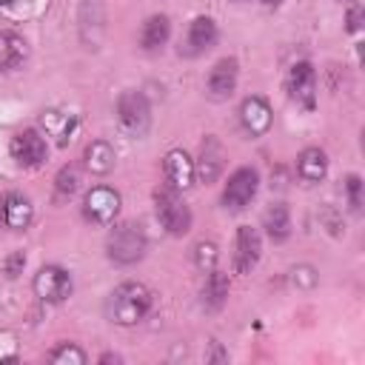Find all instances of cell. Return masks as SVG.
I'll return each instance as SVG.
<instances>
[{"label":"cell","instance_id":"obj_1","mask_svg":"<svg viewBox=\"0 0 365 365\" xmlns=\"http://www.w3.org/2000/svg\"><path fill=\"white\" fill-rule=\"evenodd\" d=\"M151 305H154L151 288L143 285V282H137V279H128V282H120L108 294V299H106V317H108V322L128 328V325L143 322L148 317Z\"/></svg>","mask_w":365,"mask_h":365},{"label":"cell","instance_id":"obj_2","mask_svg":"<svg viewBox=\"0 0 365 365\" xmlns=\"http://www.w3.org/2000/svg\"><path fill=\"white\" fill-rule=\"evenodd\" d=\"M148 240L137 222H120L106 237V254L114 265H134L145 257Z\"/></svg>","mask_w":365,"mask_h":365},{"label":"cell","instance_id":"obj_3","mask_svg":"<svg viewBox=\"0 0 365 365\" xmlns=\"http://www.w3.org/2000/svg\"><path fill=\"white\" fill-rule=\"evenodd\" d=\"M154 211H157L160 225L171 237L188 234V228H191V208L182 202L180 191H174L171 185L168 188H157L154 191Z\"/></svg>","mask_w":365,"mask_h":365},{"label":"cell","instance_id":"obj_4","mask_svg":"<svg viewBox=\"0 0 365 365\" xmlns=\"http://www.w3.org/2000/svg\"><path fill=\"white\" fill-rule=\"evenodd\" d=\"M117 120L120 128L131 137H143L151 125V106L145 100V94L140 91H123L117 97Z\"/></svg>","mask_w":365,"mask_h":365},{"label":"cell","instance_id":"obj_5","mask_svg":"<svg viewBox=\"0 0 365 365\" xmlns=\"http://www.w3.org/2000/svg\"><path fill=\"white\" fill-rule=\"evenodd\" d=\"M31 288H34L37 299L57 305V302H63V299L71 297L74 282H71V274H68L66 268H60V265H43V268L34 274Z\"/></svg>","mask_w":365,"mask_h":365},{"label":"cell","instance_id":"obj_6","mask_svg":"<svg viewBox=\"0 0 365 365\" xmlns=\"http://www.w3.org/2000/svg\"><path fill=\"white\" fill-rule=\"evenodd\" d=\"M257 188H259V174H257V168L242 165V168H237V171L228 177L225 188H222V205H225L228 211H242V208L257 197Z\"/></svg>","mask_w":365,"mask_h":365},{"label":"cell","instance_id":"obj_7","mask_svg":"<svg viewBox=\"0 0 365 365\" xmlns=\"http://www.w3.org/2000/svg\"><path fill=\"white\" fill-rule=\"evenodd\" d=\"M120 205H123V200H120V194L114 188L97 185L83 200V217L88 222H94V225H111L117 220V214H120Z\"/></svg>","mask_w":365,"mask_h":365},{"label":"cell","instance_id":"obj_8","mask_svg":"<svg viewBox=\"0 0 365 365\" xmlns=\"http://www.w3.org/2000/svg\"><path fill=\"white\" fill-rule=\"evenodd\" d=\"M9 151H11L14 163L23 165V168H40L46 163V157H48V145H46V140H43V134L37 128L17 131L11 137V143H9Z\"/></svg>","mask_w":365,"mask_h":365},{"label":"cell","instance_id":"obj_9","mask_svg":"<svg viewBox=\"0 0 365 365\" xmlns=\"http://www.w3.org/2000/svg\"><path fill=\"white\" fill-rule=\"evenodd\" d=\"M222 168H225V148H222V143H220L214 134H208V137L200 143V154H197V160H194V177H197L200 182L211 185V182L220 180Z\"/></svg>","mask_w":365,"mask_h":365},{"label":"cell","instance_id":"obj_10","mask_svg":"<svg viewBox=\"0 0 365 365\" xmlns=\"http://www.w3.org/2000/svg\"><path fill=\"white\" fill-rule=\"evenodd\" d=\"M237 80H240V63L234 57H222L214 63V68L208 71V80H205V91L211 100L222 103L234 94L237 88Z\"/></svg>","mask_w":365,"mask_h":365},{"label":"cell","instance_id":"obj_11","mask_svg":"<svg viewBox=\"0 0 365 365\" xmlns=\"http://www.w3.org/2000/svg\"><path fill=\"white\" fill-rule=\"evenodd\" d=\"M288 94H291V100H297L305 108L317 106V71H314L311 63L299 60V63L291 66V71H288Z\"/></svg>","mask_w":365,"mask_h":365},{"label":"cell","instance_id":"obj_12","mask_svg":"<svg viewBox=\"0 0 365 365\" xmlns=\"http://www.w3.org/2000/svg\"><path fill=\"white\" fill-rule=\"evenodd\" d=\"M262 257V240L259 231L251 225H240L237 228V242H234V268L237 274H248Z\"/></svg>","mask_w":365,"mask_h":365},{"label":"cell","instance_id":"obj_13","mask_svg":"<svg viewBox=\"0 0 365 365\" xmlns=\"http://www.w3.org/2000/svg\"><path fill=\"white\" fill-rule=\"evenodd\" d=\"M274 123V114H271V106L268 100L262 97H245L240 103V125L245 128V134L251 137H262Z\"/></svg>","mask_w":365,"mask_h":365},{"label":"cell","instance_id":"obj_14","mask_svg":"<svg viewBox=\"0 0 365 365\" xmlns=\"http://www.w3.org/2000/svg\"><path fill=\"white\" fill-rule=\"evenodd\" d=\"M31 217H34V205H31L29 197H23L17 191H9V194L0 197V222L6 228L23 231V228H29Z\"/></svg>","mask_w":365,"mask_h":365},{"label":"cell","instance_id":"obj_15","mask_svg":"<svg viewBox=\"0 0 365 365\" xmlns=\"http://www.w3.org/2000/svg\"><path fill=\"white\" fill-rule=\"evenodd\" d=\"M163 174H165V182L174 191H185L194 182V160L182 148H171L163 157Z\"/></svg>","mask_w":365,"mask_h":365},{"label":"cell","instance_id":"obj_16","mask_svg":"<svg viewBox=\"0 0 365 365\" xmlns=\"http://www.w3.org/2000/svg\"><path fill=\"white\" fill-rule=\"evenodd\" d=\"M220 31H217V23L211 17H194L191 26H188V34H185V51L188 57H197V54H205L208 48H214Z\"/></svg>","mask_w":365,"mask_h":365},{"label":"cell","instance_id":"obj_17","mask_svg":"<svg viewBox=\"0 0 365 365\" xmlns=\"http://www.w3.org/2000/svg\"><path fill=\"white\" fill-rule=\"evenodd\" d=\"M29 60V43L17 31H0V71H17Z\"/></svg>","mask_w":365,"mask_h":365},{"label":"cell","instance_id":"obj_18","mask_svg":"<svg viewBox=\"0 0 365 365\" xmlns=\"http://www.w3.org/2000/svg\"><path fill=\"white\" fill-rule=\"evenodd\" d=\"M171 37V23L165 14H151L140 29V48L143 51H160Z\"/></svg>","mask_w":365,"mask_h":365},{"label":"cell","instance_id":"obj_19","mask_svg":"<svg viewBox=\"0 0 365 365\" xmlns=\"http://www.w3.org/2000/svg\"><path fill=\"white\" fill-rule=\"evenodd\" d=\"M297 174H299V180H305V182H319V180H325V174H328V154H325L322 148H317V145L299 151V157H297Z\"/></svg>","mask_w":365,"mask_h":365},{"label":"cell","instance_id":"obj_20","mask_svg":"<svg viewBox=\"0 0 365 365\" xmlns=\"http://www.w3.org/2000/svg\"><path fill=\"white\" fill-rule=\"evenodd\" d=\"M114 163H117V154L106 140H91L83 151V165L91 174H108L114 168Z\"/></svg>","mask_w":365,"mask_h":365},{"label":"cell","instance_id":"obj_21","mask_svg":"<svg viewBox=\"0 0 365 365\" xmlns=\"http://www.w3.org/2000/svg\"><path fill=\"white\" fill-rule=\"evenodd\" d=\"M228 288H231L228 277L211 268L208 277H205V282H202V291H200L202 294V305L208 311H220L225 305V299H228Z\"/></svg>","mask_w":365,"mask_h":365},{"label":"cell","instance_id":"obj_22","mask_svg":"<svg viewBox=\"0 0 365 365\" xmlns=\"http://www.w3.org/2000/svg\"><path fill=\"white\" fill-rule=\"evenodd\" d=\"M262 228H265V234H268L274 242L288 240V234H291V214H288V208H285L282 202L268 205L265 214H262Z\"/></svg>","mask_w":365,"mask_h":365},{"label":"cell","instance_id":"obj_23","mask_svg":"<svg viewBox=\"0 0 365 365\" xmlns=\"http://www.w3.org/2000/svg\"><path fill=\"white\" fill-rule=\"evenodd\" d=\"M43 125L46 131H51L57 137L60 145H66L71 140V128H74V120L68 114H60V111H43Z\"/></svg>","mask_w":365,"mask_h":365},{"label":"cell","instance_id":"obj_24","mask_svg":"<svg viewBox=\"0 0 365 365\" xmlns=\"http://www.w3.org/2000/svg\"><path fill=\"white\" fill-rule=\"evenodd\" d=\"M77 188H80V171H77L74 165H63V168L57 171V177H54V191H57V197H60V200H68Z\"/></svg>","mask_w":365,"mask_h":365},{"label":"cell","instance_id":"obj_25","mask_svg":"<svg viewBox=\"0 0 365 365\" xmlns=\"http://www.w3.org/2000/svg\"><path fill=\"white\" fill-rule=\"evenodd\" d=\"M48 362H54V365H83L86 354H83V348H77L71 342H63V345L48 351Z\"/></svg>","mask_w":365,"mask_h":365},{"label":"cell","instance_id":"obj_26","mask_svg":"<svg viewBox=\"0 0 365 365\" xmlns=\"http://www.w3.org/2000/svg\"><path fill=\"white\" fill-rule=\"evenodd\" d=\"M217 257H220V254H217V245H214L211 240H200V242L194 245V265H197L200 271L208 274V271L217 265Z\"/></svg>","mask_w":365,"mask_h":365},{"label":"cell","instance_id":"obj_27","mask_svg":"<svg viewBox=\"0 0 365 365\" xmlns=\"http://www.w3.org/2000/svg\"><path fill=\"white\" fill-rule=\"evenodd\" d=\"M345 191H348V205L354 211H359L362 208V177L359 174H351L345 180Z\"/></svg>","mask_w":365,"mask_h":365},{"label":"cell","instance_id":"obj_28","mask_svg":"<svg viewBox=\"0 0 365 365\" xmlns=\"http://www.w3.org/2000/svg\"><path fill=\"white\" fill-rule=\"evenodd\" d=\"M23 268H26V254H23V251H14V254L6 259V277H11V279H14Z\"/></svg>","mask_w":365,"mask_h":365},{"label":"cell","instance_id":"obj_29","mask_svg":"<svg viewBox=\"0 0 365 365\" xmlns=\"http://www.w3.org/2000/svg\"><path fill=\"white\" fill-rule=\"evenodd\" d=\"M345 29H348V31H359V29H362V6H351V9H348Z\"/></svg>","mask_w":365,"mask_h":365},{"label":"cell","instance_id":"obj_30","mask_svg":"<svg viewBox=\"0 0 365 365\" xmlns=\"http://www.w3.org/2000/svg\"><path fill=\"white\" fill-rule=\"evenodd\" d=\"M100 362H103V365H108V362H120V356H117V354H103Z\"/></svg>","mask_w":365,"mask_h":365},{"label":"cell","instance_id":"obj_31","mask_svg":"<svg viewBox=\"0 0 365 365\" xmlns=\"http://www.w3.org/2000/svg\"><path fill=\"white\" fill-rule=\"evenodd\" d=\"M262 3H265V6H268V9H277V6H279V3H282V0H262Z\"/></svg>","mask_w":365,"mask_h":365},{"label":"cell","instance_id":"obj_32","mask_svg":"<svg viewBox=\"0 0 365 365\" xmlns=\"http://www.w3.org/2000/svg\"><path fill=\"white\" fill-rule=\"evenodd\" d=\"M6 3H9V0H0V6H6Z\"/></svg>","mask_w":365,"mask_h":365}]
</instances>
